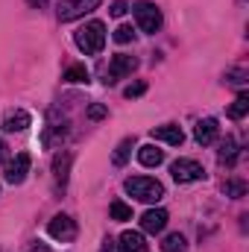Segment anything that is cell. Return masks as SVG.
<instances>
[{
	"mask_svg": "<svg viewBox=\"0 0 249 252\" xmlns=\"http://www.w3.org/2000/svg\"><path fill=\"white\" fill-rule=\"evenodd\" d=\"M73 41H76V47L85 56H97L106 47V27H103V21H88L85 27H79L73 32Z\"/></svg>",
	"mask_w": 249,
	"mask_h": 252,
	"instance_id": "cell-1",
	"label": "cell"
},
{
	"mask_svg": "<svg viewBox=\"0 0 249 252\" xmlns=\"http://www.w3.org/2000/svg\"><path fill=\"white\" fill-rule=\"evenodd\" d=\"M124 188L129 196L141 199V202H158L164 196V188L158 179H150V176H129L124 182Z\"/></svg>",
	"mask_w": 249,
	"mask_h": 252,
	"instance_id": "cell-2",
	"label": "cell"
},
{
	"mask_svg": "<svg viewBox=\"0 0 249 252\" xmlns=\"http://www.w3.org/2000/svg\"><path fill=\"white\" fill-rule=\"evenodd\" d=\"M132 12H135V21H138V27H141V32H158L161 30V9L156 6V3H150V0H138L135 6H132Z\"/></svg>",
	"mask_w": 249,
	"mask_h": 252,
	"instance_id": "cell-3",
	"label": "cell"
},
{
	"mask_svg": "<svg viewBox=\"0 0 249 252\" xmlns=\"http://www.w3.org/2000/svg\"><path fill=\"white\" fill-rule=\"evenodd\" d=\"M170 173H173V179H176L179 185H185V182H199V179L205 176L202 164L193 161V158H179V161H173V164H170Z\"/></svg>",
	"mask_w": 249,
	"mask_h": 252,
	"instance_id": "cell-4",
	"label": "cell"
},
{
	"mask_svg": "<svg viewBox=\"0 0 249 252\" xmlns=\"http://www.w3.org/2000/svg\"><path fill=\"white\" fill-rule=\"evenodd\" d=\"M30 164H32L30 153H18V156L3 167V179H6L9 185H21V182L27 179V173H30Z\"/></svg>",
	"mask_w": 249,
	"mask_h": 252,
	"instance_id": "cell-5",
	"label": "cell"
},
{
	"mask_svg": "<svg viewBox=\"0 0 249 252\" xmlns=\"http://www.w3.org/2000/svg\"><path fill=\"white\" fill-rule=\"evenodd\" d=\"M100 6V0H62L59 3V21H76V18H82L85 12H94Z\"/></svg>",
	"mask_w": 249,
	"mask_h": 252,
	"instance_id": "cell-6",
	"label": "cell"
},
{
	"mask_svg": "<svg viewBox=\"0 0 249 252\" xmlns=\"http://www.w3.org/2000/svg\"><path fill=\"white\" fill-rule=\"evenodd\" d=\"M138 67V59L135 56H126V53H118L115 59H112V64H109V70H106V85H115L118 79H124V76H129L132 70Z\"/></svg>",
	"mask_w": 249,
	"mask_h": 252,
	"instance_id": "cell-7",
	"label": "cell"
},
{
	"mask_svg": "<svg viewBox=\"0 0 249 252\" xmlns=\"http://www.w3.org/2000/svg\"><path fill=\"white\" fill-rule=\"evenodd\" d=\"M47 232H50V238H56V241H73L76 238V223L67 217V214H56L53 220H50V226H47Z\"/></svg>",
	"mask_w": 249,
	"mask_h": 252,
	"instance_id": "cell-8",
	"label": "cell"
},
{
	"mask_svg": "<svg viewBox=\"0 0 249 252\" xmlns=\"http://www.w3.org/2000/svg\"><path fill=\"white\" fill-rule=\"evenodd\" d=\"M164 226H167V211H164V208H150V211L141 217V229L150 232V235L164 232Z\"/></svg>",
	"mask_w": 249,
	"mask_h": 252,
	"instance_id": "cell-9",
	"label": "cell"
},
{
	"mask_svg": "<svg viewBox=\"0 0 249 252\" xmlns=\"http://www.w3.org/2000/svg\"><path fill=\"white\" fill-rule=\"evenodd\" d=\"M217 132H220V126H217L214 118H202L199 124L193 126V138H196V144H202V147L214 144V141H217Z\"/></svg>",
	"mask_w": 249,
	"mask_h": 252,
	"instance_id": "cell-10",
	"label": "cell"
},
{
	"mask_svg": "<svg viewBox=\"0 0 249 252\" xmlns=\"http://www.w3.org/2000/svg\"><path fill=\"white\" fill-rule=\"evenodd\" d=\"M115 247H118V252H147V241L141 232H124Z\"/></svg>",
	"mask_w": 249,
	"mask_h": 252,
	"instance_id": "cell-11",
	"label": "cell"
},
{
	"mask_svg": "<svg viewBox=\"0 0 249 252\" xmlns=\"http://www.w3.org/2000/svg\"><path fill=\"white\" fill-rule=\"evenodd\" d=\"M30 124H32V118H30V112H24V109H15V112H9V115L3 118V129H6V132H24Z\"/></svg>",
	"mask_w": 249,
	"mask_h": 252,
	"instance_id": "cell-12",
	"label": "cell"
},
{
	"mask_svg": "<svg viewBox=\"0 0 249 252\" xmlns=\"http://www.w3.org/2000/svg\"><path fill=\"white\" fill-rule=\"evenodd\" d=\"M153 138H156V141H167V144H173V147H179V144L185 141V135H182V129H179L176 124L156 126V129H153Z\"/></svg>",
	"mask_w": 249,
	"mask_h": 252,
	"instance_id": "cell-13",
	"label": "cell"
},
{
	"mask_svg": "<svg viewBox=\"0 0 249 252\" xmlns=\"http://www.w3.org/2000/svg\"><path fill=\"white\" fill-rule=\"evenodd\" d=\"M138 161H141L144 167H158V164L164 161V150H158L156 144H144V147L138 150Z\"/></svg>",
	"mask_w": 249,
	"mask_h": 252,
	"instance_id": "cell-14",
	"label": "cell"
},
{
	"mask_svg": "<svg viewBox=\"0 0 249 252\" xmlns=\"http://www.w3.org/2000/svg\"><path fill=\"white\" fill-rule=\"evenodd\" d=\"M70 161H73V156H70V153L56 156V161H53V173H56V185H59V188H64V185H67V170H70Z\"/></svg>",
	"mask_w": 249,
	"mask_h": 252,
	"instance_id": "cell-15",
	"label": "cell"
},
{
	"mask_svg": "<svg viewBox=\"0 0 249 252\" xmlns=\"http://www.w3.org/2000/svg\"><path fill=\"white\" fill-rule=\"evenodd\" d=\"M235 158H238V144H235V138L229 135L223 144H220V164H235Z\"/></svg>",
	"mask_w": 249,
	"mask_h": 252,
	"instance_id": "cell-16",
	"label": "cell"
},
{
	"mask_svg": "<svg viewBox=\"0 0 249 252\" xmlns=\"http://www.w3.org/2000/svg\"><path fill=\"white\" fill-rule=\"evenodd\" d=\"M132 147H135V138H124V141L118 144V150H115V156H112L115 167H124V164H126V158L132 156Z\"/></svg>",
	"mask_w": 249,
	"mask_h": 252,
	"instance_id": "cell-17",
	"label": "cell"
},
{
	"mask_svg": "<svg viewBox=\"0 0 249 252\" xmlns=\"http://www.w3.org/2000/svg\"><path fill=\"white\" fill-rule=\"evenodd\" d=\"M64 82H70V85H76V82H88V67L85 64H70L67 70L62 73Z\"/></svg>",
	"mask_w": 249,
	"mask_h": 252,
	"instance_id": "cell-18",
	"label": "cell"
},
{
	"mask_svg": "<svg viewBox=\"0 0 249 252\" xmlns=\"http://www.w3.org/2000/svg\"><path fill=\"white\" fill-rule=\"evenodd\" d=\"M161 250H164V252H185V250H187V241H185V235H179V232H173V235H167V238L161 241Z\"/></svg>",
	"mask_w": 249,
	"mask_h": 252,
	"instance_id": "cell-19",
	"label": "cell"
},
{
	"mask_svg": "<svg viewBox=\"0 0 249 252\" xmlns=\"http://www.w3.org/2000/svg\"><path fill=\"white\" fill-rule=\"evenodd\" d=\"M247 112H249V94H238V100L229 106V118L232 121H241Z\"/></svg>",
	"mask_w": 249,
	"mask_h": 252,
	"instance_id": "cell-20",
	"label": "cell"
},
{
	"mask_svg": "<svg viewBox=\"0 0 249 252\" xmlns=\"http://www.w3.org/2000/svg\"><path fill=\"white\" fill-rule=\"evenodd\" d=\"M109 214H112V220H118V223H124V220H132V208L121 202V199H115L112 205H109Z\"/></svg>",
	"mask_w": 249,
	"mask_h": 252,
	"instance_id": "cell-21",
	"label": "cell"
},
{
	"mask_svg": "<svg viewBox=\"0 0 249 252\" xmlns=\"http://www.w3.org/2000/svg\"><path fill=\"white\" fill-rule=\"evenodd\" d=\"M132 38H135V30H132L129 24H124V27L115 30V41H118V44H129Z\"/></svg>",
	"mask_w": 249,
	"mask_h": 252,
	"instance_id": "cell-22",
	"label": "cell"
},
{
	"mask_svg": "<svg viewBox=\"0 0 249 252\" xmlns=\"http://www.w3.org/2000/svg\"><path fill=\"white\" fill-rule=\"evenodd\" d=\"M85 115H88V121H103V118L109 115V109H106L103 103H94V106H88V112H85Z\"/></svg>",
	"mask_w": 249,
	"mask_h": 252,
	"instance_id": "cell-23",
	"label": "cell"
},
{
	"mask_svg": "<svg viewBox=\"0 0 249 252\" xmlns=\"http://www.w3.org/2000/svg\"><path fill=\"white\" fill-rule=\"evenodd\" d=\"M226 193H229V196H244V193H247V185H244L241 179H232V182L226 185Z\"/></svg>",
	"mask_w": 249,
	"mask_h": 252,
	"instance_id": "cell-24",
	"label": "cell"
},
{
	"mask_svg": "<svg viewBox=\"0 0 249 252\" xmlns=\"http://www.w3.org/2000/svg\"><path fill=\"white\" fill-rule=\"evenodd\" d=\"M226 79H229V82H235V85H244V82H247V70H244V67L229 70V73H226Z\"/></svg>",
	"mask_w": 249,
	"mask_h": 252,
	"instance_id": "cell-25",
	"label": "cell"
},
{
	"mask_svg": "<svg viewBox=\"0 0 249 252\" xmlns=\"http://www.w3.org/2000/svg\"><path fill=\"white\" fill-rule=\"evenodd\" d=\"M144 91H147V82H132V85L126 88L124 94H126V97H129V100H132V97H141Z\"/></svg>",
	"mask_w": 249,
	"mask_h": 252,
	"instance_id": "cell-26",
	"label": "cell"
},
{
	"mask_svg": "<svg viewBox=\"0 0 249 252\" xmlns=\"http://www.w3.org/2000/svg\"><path fill=\"white\" fill-rule=\"evenodd\" d=\"M109 12H112V18H124L126 12H129V6H126L124 0H115V3L109 6Z\"/></svg>",
	"mask_w": 249,
	"mask_h": 252,
	"instance_id": "cell-27",
	"label": "cell"
},
{
	"mask_svg": "<svg viewBox=\"0 0 249 252\" xmlns=\"http://www.w3.org/2000/svg\"><path fill=\"white\" fill-rule=\"evenodd\" d=\"M100 252H115V238H103V247Z\"/></svg>",
	"mask_w": 249,
	"mask_h": 252,
	"instance_id": "cell-28",
	"label": "cell"
},
{
	"mask_svg": "<svg viewBox=\"0 0 249 252\" xmlns=\"http://www.w3.org/2000/svg\"><path fill=\"white\" fill-rule=\"evenodd\" d=\"M27 3H30L32 9H44V6H47V0H27Z\"/></svg>",
	"mask_w": 249,
	"mask_h": 252,
	"instance_id": "cell-29",
	"label": "cell"
},
{
	"mask_svg": "<svg viewBox=\"0 0 249 252\" xmlns=\"http://www.w3.org/2000/svg\"><path fill=\"white\" fill-rule=\"evenodd\" d=\"M32 252H50V250H47V247H44L41 241H35V244H32Z\"/></svg>",
	"mask_w": 249,
	"mask_h": 252,
	"instance_id": "cell-30",
	"label": "cell"
},
{
	"mask_svg": "<svg viewBox=\"0 0 249 252\" xmlns=\"http://www.w3.org/2000/svg\"><path fill=\"white\" fill-rule=\"evenodd\" d=\"M6 150H9V147H6V144H3V141H0V161H3V158H6Z\"/></svg>",
	"mask_w": 249,
	"mask_h": 252,
	"instance_id": "cell-31",
	"label": "cell"
}]
</instances>
